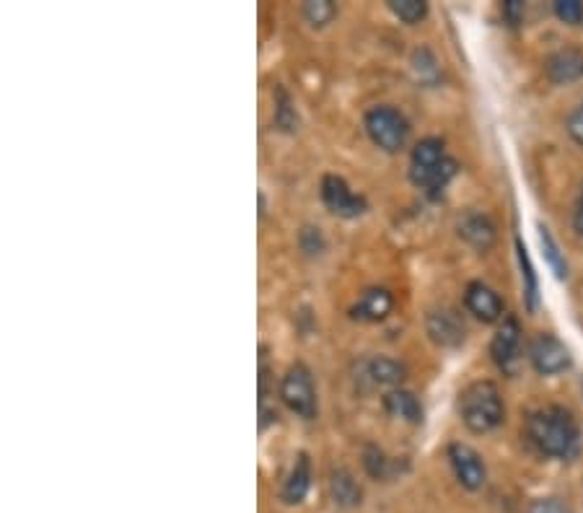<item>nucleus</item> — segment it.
<instances>
[{
	"label": "nucleus",
	"instance_id": "21",
	"mask_svg": "<svg viewBox=\"0 0 583 513\" xmlns=\"http://www.w3.org/2000/svg\"><path fill=\"white\" fill-rule=\"evenodd\" d=\"M389 11L405 24H420L428 16V3H423V0H389Z\"/></svg>",
	"mask_w": 583,
	"mask_h": 513
},
{
	"label": "nucleus",
	"instance_id": "1",
	"mask_svg": "<svg viewBox=\"0 0 583 513\" xmlns=\"http://www.w3.org/2000/svg\"><path fill=\"white\" fill-rule=\"evenodd\" d=\"M526 436L542 454L555 459H573L581 449V431L563 407H542L526 420Z\"/></svg>",
	"mask_w": 583,
	"mask_h": 513
},
{
	"label": "nucleus",
	"instance_id": "14",
	"mask_svg": "<svg viewBox=\"0 0 583 513\" xmlns=\"http://www.w3.org/2000/svg\"><path fill=\"white\" fill-rule=\"evenodd\" d=\"M389 311H392V296L384 288H371L350 309V317L358 322H381L389 317Z\"/></svg>",
	"mask_w": 583,
	"mask_h": 513
},
{
	"label": "nucleus",
	"instance_id": "9",
	"mask_svg": "<svg viewBox=\"0 0 583 513\" xmlns=\"http://www.w3.org/2000/svg\"><path fill=\"white\" fill-rule=\"evenodd\" d=\"M449 462L454 467V475L462 482V488L480 490L488 480V469L472 446L467 444H451L449 446Z\"/></svg>",
	"mask_w": 583,
	"mask_h": 513
},
{
	"label": "nucleus",
	"instance_id": "18",
	"mask_svg": "<svg viewBox=\"0 0 583 513\" xmlns=\"http://www.w3.org/2000/svg\"><path fill=\"white\" fill-rule=\"evenodd\" d=\"M366 374L368 379L379 384V387H392L400 389V384L405 381V366L394 358H387V355H376L371 361L366 363Z\"/></svg>",
	"mask_w": 583,
	"mask_h": 513
},
{
	"label": "nucleus",
	"instance_id": "28",
	"mask_svg": "<svg viewBox=\"0 0 583 513\" xmlns=\"http://www.w3.org/2000/svg\"><path fill=\"white\" fill-rule=\"evenodd\" d=\"M529 513H571V511H568L560 501H555V498H542V501H537L529 508Z\"/></svg>",
	"mask_w": 583,
	"mask_h": 513
},
{
	"label": "nucleus",
	"instance_id": "12",
	"mask_svg": "<svg viewBox=\"0 0 583 513\" xmlns=\"http://www.w3.org/2000/svg\"><path fill=\"white\" fill-rule=\"evenodd\" d=\"M545 73L552 83H560V86L578 81V78H583V52L573 50V47L552 52L547 57Z\"/></svg>",
	"mask_w": 583,
	"mask_h": 513
},
{
	"label": "nucleus",
	"instance_id": "7",
	"mask_svg": "<svg viewBox=\"0 0 583 513\" xmlns=\"http://www.w3.org/2000/svg\"><path fill=\"white\" fill-rule=\"evenodd\" d=\"M490 355L503 374H516L521 361V327L514 317H506L490 342Z\"/></svg>",
	"mask_w": 583,
	"mask_h": 513
},
{
	"label": "nucleus",
	"instance_id": "20",
	"mask_svg": "<svg viewBox=\"0 0 583 513\" xmlns=\"http://www.w3.org/2000/svg\"><path fill=\"white\" fill-rule=\"evenodd\" d=\"M275 125L280 130H286V133L298 130L296 107H293V99L288 96L286 89H278V94H275Z\"/></svg>",
	"mask_w": 583,
	"mask_h": 513
},
{
	"label": "nucleus",
	"instance_id": "10",
	"mask_svg": "<svg viewBox=\"0 0 583 513\" xmlns=\"http://www.w3.org/2000/svg\"><path fill=\"white\" fill-rule=\"evenodd\" d=\"M464 304H467V309L472 311L477 319H482V322H498V319L503 317L501 296H498L490 285L480 283V280L467 285V291H464Z\"/></svg>",
	"mask_w": 583,
	"mask_h": 513
},
{
	"label": "nucleus",
	"instance_id": "3",
	"mask_svg": "<svg viewBox=\"0 0 583 513\" xmlns=\"http://www.w3.org/2000/svg\"><path fill=\"white\" fill-rule=\"evenodd\" d=\"M459 415L472 433H490L506 418L501 392L490 381H475L459 394Z\"/></svg>",
	"mask_w": 583,
	"mask_h": 513
},
{
	"label": "nucleus",
	"instance_id": "4",
	"mask_svg": "<svg viewBox=\"0 0 583 513\" xmlns=\"http://www.w3.org/2000/svg\"><path fill=\"white\" fill-rule=\"evenodd\" d=\"M363 125H366L368 138L374 140V146H379L381 151L397 153L405 148L410 125H407L405 114H402L400 109L394 107L368 109L366 117H363Z\"/></svg>",
	"mask_w": 583,
	"mask_h": 513
},
{
	"label": "nucleus",
	"instance_id": "19",
	"mask_svg": "<svg viewBox=\"0 0 583 513\" xmlns=\"http://www.w3.org/2000/svg\"><path fill=\"white\" fill-rule=\"evenodd\" d=\"M412 70H415L418 81L428 83V86L438 83V78H441V65H438L436 55L431 50H425V47L412 52Z\"/></svg>",
	"mask_w": 583,
	"mask_h": 513
},
{
	"label": "nucleus",
	"instance_id": "23",
	"mask_svg": "<svg viewBox=\"0 0 583 513\" xmlns=\"http://www.w3.org/2000/svg\"><path fill=\"white\" fill-rule=\"evenodd\" d=\"M539 239H542V249H545V257H547V262H550V267H552V270H555V275H558V278L563 280L565 275H568V265H565L563 254H560L558 241L552 239L550 228L539 226Z\"/></svg>",
	"mask_w": 583,
	"mask_h": 513
},
{
	"label": "nucleus",
	"instance_id": "25",
	"mask_svg": "<svg viewBox=\"0 0 583 513\" xmlns=\"http://www.w3.org/2000/svg\"><path fill=\"white\" fill-rule=\"evenodd\" d=\"M363 464H366L368 475L374 477V480H384V477L389 475V459H387V454L379 449V446H366Z\"/></svg>",
	"mask_w": 583,
	"mask_h": 513
},
{
	"label": "nucleus",
	"instance_id": "8",
	"mask_svg": "<svg viewBox=\"0 0 583 513\" xmlns=\"http://www.w3.org/2000/svg\"><path fill=\"white\" fill-rule=\"evenodd\" d=\"M529 358L542 376H555L571 366V353L555 335H539L529 348Z\"/></svg>",
	"mask_w": 583,
	"mask_h": 513
},
{
	"label": "nucleus",
	"instance_id": "11",
	"mask_svg": "<svg viewBox=\"0 0 583 513\" xmlns=\"http://www.w3.org/2000/svg\"><path fill=\"white\" fill-rule=\"evenodd\" d=\"M428 335L444 348H457L464 342V324L459 322L457 311L433 309L428 314Z\"/></svg>",
	"mask_w": 583,
	"mask_h": 513
},
{
	"label": "nucleus",
	"instance_id": "15",
	"mask_svg": "<svg viewBox=\"0 0 583 513\" xmlns=\"http://www.w3.org/2000/svg\"><path fill=\"white\" fill-rule=\"evenodd\" d=\"M459 236L467 241L469 247L480 249H490L495 244V226L488 216H482V213H467V216L459 221Z\"/></svg>",
	"mask_w": 583,
	"mask_h": 513
},
{
	"label": "nucleus",
	"instance_id": "29",
	"mask_svg": "<svg viewBox=\"0 0 583 513\" xmlns=\"http://www.w3.org/2000/svg\"><path fill=\"white\" fill-rule=\"evenodd\" d=\"M503 13H506V19L511 24H519L521 16H524V6H521L519 0H508L506 6H503Z\"/></svg>",
	"mask_w": 583,
	"mask_h": 513
},
{
	"label": "nucleus",
	"instance_id": "6",
	"mask_svg": "<svg viewBox=\"0 0 583 513\" xmlns=\"http://www.w3.org/2000/svg\"><path fill=\"white\" fill-rule=\"evenodd\" d=\"M322 200L330 213L340 218H358L366 213V197L355 195L343 177L324 174L322 177Z\"/></svg>",
	"mask_w": 583,
	"mask_h": 513
},
{
	"label": "nucleus",
	"instance_id": "27",
	"mask_svg": "<svg viewBox=\"0 0 583 513\" xmlns=\"http://www.w3.org/2000/svg\"><path fill=\"white\" fill-rule=\"evenodd\" d=\"M568 133H571V138L576 140L578 146H583V104L568 117Z\"/></svg>",
	"mask_w": 583,
	"mask_h": 513
},
{
	"label": "nucleus",
	"instance_id": "24",
	"mask_svg": "<svg viewBox=\"0 0 583 513\" xmlns=\"http://www.w3.org/2000/svg\"><path fill=\"white\" fill-rule=\"evenodd\" d=\"M304 16L311 26H327L335 19V6L330 0H309L304 3Z\"/></svg>",
	"mask_w": 583,
	"mask_h": 513
},
{
	"label": "nucleus",
	"instance_id": "17",
	"mask_svg": "<svg viewBox=\"0 0 583 513\" xmlns=\"http://www.w3.org/2000/svg\"><path fill=\"white\" fill-rule=\"evenodd\" d=\"M330 495H332V501H335V506L355 508V506H361L363 490H361V485H358V480L350 475L348 469H335L330 477Z\"/></svg>",
	"mask_w": 583,
	"mask_h": 513
},
{
	"label": "nucleus",
	"instance_id": "16",
	"mask_svg": "<svg viewBox=\"0 0 583 513\" xmlns=\"http://www.w3.org/2000/svg\"><path fill=\"white\" fill-rule=\"evenodd\" d=\"M384 407L392 418L405 420L410 425H420L423 423V405H420V399L415 397L407 389H392V392L384 397Z\"/></svg>",
	"mask_w": 583,
	"mask_h": 513
},
{
	"label": "nucleus",
	"instance_id": "13",
	"mask_svg": "<svg viewBox=\"0 0 583 513\" xmlns=\"http://www.w3.org/2000/svg\"><path fill=\"white\" fill-rule=\"evenodd\" d=\"M309 488H311V462L306 454H298L291 472H288L286 482H283V501H286L288 506H298V503H304V498L309 495Z\"/></svg>",
	"mask_w": 583,
	"mask_h": 513
},
{
	"label": "nucleus",
	"instance_id": "26",
	"mask_svg": "<svg viewBox=\"0 0 583 513\" xmlns=\"http://www.w3.org/2000/svg\"><path fill=\"white\" fill-rule=\"evenodd\" d=\"M555 16H558L563 24H581L583 21V3H578V0H558L555 3Z\"/></svg>",
	"mask_w": 583,
	"mask_h": 513
},
{
	"label": "nucleus",
	"instance_id": "30",
	"mask_svg": "<svg viewBox=\"0 0 583 513\" xmlns=\"http://www.w3.org/2000/svg\"><path fill=\"white\" fill-rule=\"evenodd\" d=\"M573 228L578 231V236H583V190H581V195H578L576 213H573Z\"/></svg>",
	"mask_w": 583,
	"mask_h": 513
},
{
	"label": "nucleus",
	"instance_id": "2",
	"mask_svg": "<svg viewBox=\"0 0 583 513\" xmlns=\"http://www.w3.org/2000/svg\"><path fill=\"white\" fill-rule=\"evenodd\" d=\"M457 177V161L449 159L441 138H423L412 148L410 179L415 187L425 190L431 197H438Z\"/></svg>",
	"mask_w": 583,
	"mask_h": 513
},
{
	"label": "nucleus",
	"instance_id": "22",
	"mask_svg": "<svg viewBox=\"0 0 583 513\" xmlns=\"http://www.w3.org/2000/svg\"><path fill=\"white\" fill-rule=\"evenodd\" d=\"M516 252H519V265H521V275H524V293H526V306L529 309H537V275H534V267L529 262V254H526L524 244L516 241Z\"/></svg>",
	"mask_w": 583,
	"mask_h": 513
},
{
	"label": "nucleus",
	"instance_id": "5",
	"mask_svg": "<svg viewBox=\"0 0 583 513\" xmlns=\"http://www.w3.org/2000/svg\"><path fill=\"white\" fill-rule=\"evenodd\" d=\"M280 399L286 402L288 410L293 415L304 420H314L319 412L317 402V387H314V379H311V371L304 363H293L288 368V374L283 376V384H280Z\"/></svg>",
	"mask_w": 583,
	"mask_h": 513
}]
</instances>
